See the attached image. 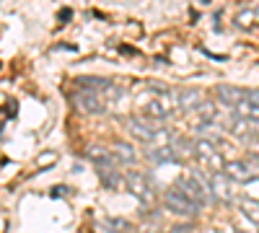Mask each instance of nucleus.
Returning a JSON list of instances; mask_svg holds the SVG:
<instances>
[{"label": "nucleus", "mask_w": 259, "mask_h": 233, "mask_svg": "<svg viewBox=\"0 0 259 233\" xmlns=\"http://www.w3.org/2000/svg\"><path fill=\"white\" fill-rule=\"evenodd\" d=\"M124 130H127L130 137H133L135 143H140V145H148V148L150 145H168L163 130H158V124H153L145 117H130V119H124Z\"/></svg>", "instance_id": "obj_1"}, {"label": "nucleus", "mask_w": 259, "mask_h": 233, "mask_svg": "<svg viewBox=\"0 0 259 233\" xmlns=\"http://www.w3.org/2000/svg\"><path fill=\"white\" fill-rule=\"evenodd\" d=\"M91 161H94V168H96V174H99V181L106 187V189H117L124 187V174H119V168H117V161L112 153H106V151H94L91 153Z\"/></svg>", "instance_id": "obj_2"}, {"label": "nucleus", "mask_w": 259, "mask_h": 233, "mask_svg": "<svg viewBox=\"0 0 259 233\" xmlns=\"http://www.w3.org/2000/svg\"><path fill=\"white\" fill-rule=\"evenodd\" d=\"M177 187L182 189V192H187V195H189L194 202H197L200 207H205V205L212 200L210 187H207V179H205L202 171H187L184 176H179Z\"/></svg>", "instance_id": "obj_3"}, {"label": "nucleus", "mask_w": 259, "mask_h": 233, "mask_svg": "<svg viewBox=\"0 0 259 233\" xmlns=\"http://www.w3.org/2000/svg\"><path fill=\"white\" fill-rule=\"evenodd\" d=\"M177 109V94H168V91H158L156 99H150L145 104V119H150L153 124H163L171 119V114H174Z\"/></svg>", "instance_id": "obj_4"}, {"label": "nucleus", "mask_w": 259, "mask_h": 233, "mask_svg": "<svg viewBox=\"0 0 259 233\" xmlns=\"http://www.w3.org/2000/svg\"><path fill=\"white\" fill-rule=\"evenodd\" d=\"M192 156L200 161V166L205 168V171H223V156L218 153V145H215L212 140H205L200 137L197 143H192Z\"/></svg>", "instance_id": "obj_5"}, {"label": "nucleus", "mask_w": 259, "mask_h": 233, "mask_svg": "<svg viewBox=\"0 0 259 233\" xmlns=\"http://www.w3.org/2000/svg\"><path fill=\"white\" fill-rule=\"evenodd\" d=\"M163 207L168 210V213H174V215H184V218H192V215H197V210L200 205L194 202L187 192H182V189L174 184L168 189V192L163 195Z\"/></svg>", "instance_id": "obj_6"}, {"label": "nucleus", "mask_w": 259, "mask_h": 233, "mask_svg": "<svg viewBox=\"0 0 259 233\" xmlns=\"http://www.w3.org/2000/svg\"><path fill=\"white\" fill-rule=\"evenodd\" d=\"M73 104H75L80 112H85V114H104V112H106V99H104V94L89 91V88L75 91V94H73Z\"/></svg>", "instance_id": "obj_7"}, {"label": "nucleus", "mask_w": 259, "mask_h": 233, "mask_svg": "<svg viewBox=\"0 0 259 233\" xmlns=\"http://www.w3.org/2000/svg\"><path fill=\"white\" fill-rule=\"evenodd\" d=\"M124 187L130 189V195H135L140 202H150V197H153V184H150V179L143 171H127Z\"/></svg>", "instance_id": "obj_8"}, {"label": "nucleus", "mask_w": 259, "mask_h": 233, "mask_svg": "<svg viewBox=\"0 0 259 233\" xmlns=\"http://www.w3.org/2000/svg\"><path fill=\"white\" fill-rule=\"evenodd\" d=\"M205 179H207V187H210V195L221 202H231L233 197V181L223 174V171H205Z\"/></svg>", "instance_id": "obj_9"}, {"label": "nucleus", "mask_w": 259, "mask_h": 233, "mask_svg": "<svg viewBox=\"0 0 259 233\" xmlns=\"http://www.w3.org/2000/svg\"><path fill=\"white\" fill-rule=\"evenodd\" d=\"M223 174H226L233 184H246V181L256 179V171L246 163V158H241V161H226Z\"/></svg>", "instance_id": "obj_10"}, {"label": "nucleus", "mask_w": 259, "mask_h": 233, "mask_svg": "<svg viewBox=\"0 0 259 233\" xmlns=\"http://www.w3.org/2000/svg\"><path fill=\"white\" fill-rule=\"evenodd\" d=\"M194 114H197V127L200 130H205V127H212L215 122H218L221 112H218V104L215 101H200V107L194 109Z\"/></svg>", "instance_id": "obj_11"}, {"label": "nucleus", "mask_w": 259, "mask_h": 233, "mask_svg": "<svg viewBox=\"0 0 259 233\" xmlns=\"http://www.w3.org/2000/svg\"><path fill=\"white\" fill-rule=\"evenodd\" d=\"M148 161H153V163H177L179 161V153L174 151V145H150V151H148Z\"/></svg>", "instance_id": "obj_12"}, {"label": "nucleus", "mask_w": 259, "mask_h": 233, "mask_svg": "<svg viewBox=\"0 0 259 233\" xmlns=\"http://www.w3.org/2000/svg\"><path fill=\"white\" fill-rule=\"evenodd\" d=\"M200 101H202V96H200V91H194V88L177 91V109H182V112H194L200 107Z\"/></svg>", "instance_id": "obj_13"}, {"label": "nucleus", "mask_w": 259, "mask_h": 233, "mask_svg": "<svg viewBox=\"0 0 259 233\" xmlns=\"http://www.w3.org/2000/svg\"><path fill=\"white\" fill-rule=\"evenodd\" d=\"M75 86L78 88H89V91H99V94H106L112 91V80L106 78H91V75H83V78H75Z\"/></svg>", "instance_id": "obj_14"}, {"label": "nucleus", "mask_w": 259, "mask_h": 233, "mask_svg": "<svg viewBox=\"0 0 259 233\" xmlns=\"http://www.w3.org/2000/svg\"><path fill=\"white\" fill-rule=\"evenodd\" d=\"M215 96H218V101L223 104V107H236L241 99H244V91H239V88H233V86H218L215 88Z\"/></svg>", "instance_id": "obj_15"}, {"label": "nucleus", "mask_w": 259, "mask_h": 233, "mask_svg": "<svg viewBox=\"0 0 259 233\" xmlns=\"http://www.w3.org/2000/svg\"><path fill=\"white\" fill-rule=\"evenodd\" d=\"M112 156H114L117 163H133L135 161V151H133V145H127V143H114Z\"/></svg>", "instance_id": "obj_16"}, {"label": "nucleus", "mask_w": 259, "mask_h": 233, "mask_svg": "<svg viewBox=\"0 0 259 233\" xmlns=\"http://www.w3.org/2000/svg\"><path fill=\"white\" fill-rule=\"evenodd\" d=\"M239 210H241L249 220L259 223V202H254V200H241V202H239Z\"/></svg>", "instance_id": "obj_17"}, {"label": "nucleus", "mask_w": 259, "mask_h": 233, "mask_svg": "<svg viewBox=\"0 0 259 233\" xmlns=\"http://www.w3.org/2000/svg\"><path fill=\"white\" fill-rule=\"evenodd\" d=\"M249 122H251V132L259 137V117H256V119H249Z\"/></svg>", "instance_id": "obj_18"}]
</instances>
